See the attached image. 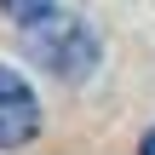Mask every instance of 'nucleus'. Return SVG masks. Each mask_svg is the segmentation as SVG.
Here are the masks:
<instances>
[{
    "mask_svg": "<svg viewBox=\"0 0 155 155\" xmlns=\"http://www.w3.org/2000/svg\"><path fill=\"white\" fill-rule=\"evenodd\" d=\"M138 155H155V127L144 132V144H138Z\"/></svg>",
    "mask_w": 155,
    "mask_h": 155,
    "instance_id": "4",
    "label": "nucleus"
},
{
    "mask_svg": "<svg viewBox=\"0 0 155 155\" xmlns=\"http://www.w3.org/2000/svg\"><path fill=\"white\" fill-rule=\"evenodd\" d=\"M52 12H58V0H0V17L17 23V29H35V23H46Z\"/></svg>",
    "mask_w": 155,
    "mask_h": 155,
    "instance_id": "3",
    "label": "nucleus"
},
{
    "mask_svg": "<svg viewBox=\"0 0 155 155\" xmlns=\"http://www.w3.org/2000/svg\"><path fill=\"white\" fill-rule=\"evenodd\" d=\"M35 132H40V98L12 63H0V150H23L35 144Z\"/></svg>",
    "mask_w": 155,
    "mask_h": 155,
    "instance_id": "2",
    "label": "nucleus"
},
{
    "mask_svg": "<svg viewBox=\"0 0 155 155\" xmlns=\"http://www.w3.org/2000/svg\"><path fill=\"white\" fill-rule=\"evenodd\" d=\"M23 35H29V52H35L52 75H63V81H81V75H92V63H98L92 29H86L81 17H69V12H52L46 23H35V29H23Z\"/></svg>",
    "mask_w": 155,
    "mask_h": 155,
    "instance_id": "1",
    "label": "nucleus"
}]
</instances>
